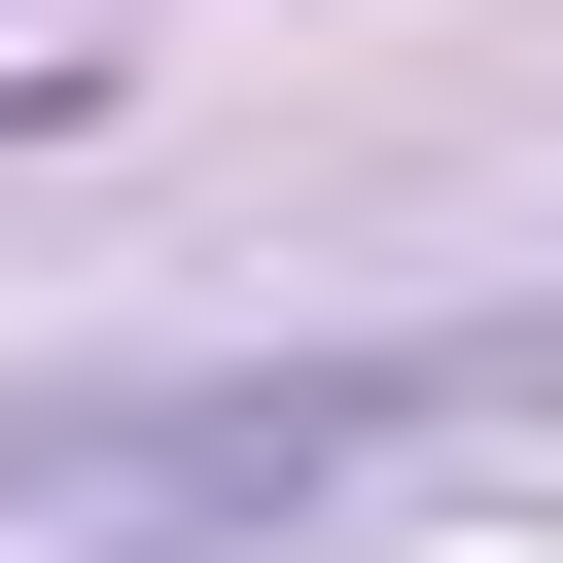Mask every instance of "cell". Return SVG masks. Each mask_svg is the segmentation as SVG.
<instances>
[{
  "label": "cell",
  "mask_w": 563,
  "mask_h": 563,
  "mask_svg": "<svg viewBox=\"0 0 563 563\" xmlns=\"http://www.w3.org/2000/svg\"><path fill=\"white\" fill-rule=\"evenodd\" d=\"M422 387H528V317L493 352H246V387H35L0 422V528H141V493H317L352 422H422Z\"/></svg>",
  "instance_id": "cell-1"
}]
</instances>
